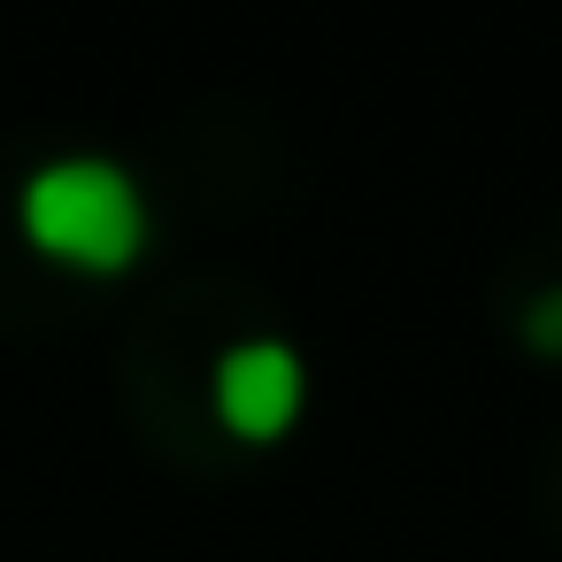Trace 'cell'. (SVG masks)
<instances>
[{"instance_id": "cell-1", "label": "cell", "mask_w": 562, "mask_h": 562, "mask_svg": "<svg viewBox=\"0 0 562 562\" xmlns=\"http://www.w3.org/2000/svg\"><path fill=\"white\" fill-rule=\"evenodd\" d=\"M16 232L40 262L78 270V278H116L147 255V193L124 162L109 155H55L24 178L16 193Z\"/></svg>"}, {"instance_id": "cell-2", "label": "cell", "mask_w": 562, "mask_h": 562, "mask_svg": "<svg viewBox=\"0 0 562 562\" xmlns=\"http://www.w3.org/2000/svg\"><path fill=\"white\" fill-rule=\"evenodd\" d=\"M308 401V370L285 339H239L224 362H216V416L232 439H285L293 416Z\"/></svg>"}, {"instance_id": "cell-3", "label": "cell", "mask_w": 562, "mask_h": 562, "mask_svg": "<svg viewBox=\"0 0 562 562\" xmlns=\"http://www.w3.org/2000/svg\"><path fill=\"white\" fill-rule=\"evenodd\" d=\"M524 347H531V355H562V285H547V293L524 308Z\"/></svg>"}]
</instances>
